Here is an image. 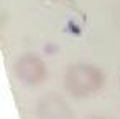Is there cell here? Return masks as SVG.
<instances>
[{
  "label": "cell",
  "instance_id": "277c9868",
  "mask_svg": "<svg viewBox=\"0 0 120 119\" xmlns=\"http://www.w3.org/2000/svg\"><path fill=\"white\" fill-rule=\"evenodd\" d=\"M51 2H56V0H51Z\"/></svg>",
  "mask_w": 120,
  "mask_h": 119
},
{
  "label": "cell",
  "instance_id": "7a4b0ae2",
  "mask_svg": "<svg viewBox=\"0 0 120 119\" xmlns=\"http://www.w3.org/2000/svg\"><path fill=\"white\" fill-rule=\"evenodd\" d=\"M13 73L22 83L28 86H38L46 79L48 68H46V63L38 55L26 53V55H22L15 61Z\"/></svg>",
  "mask_w": 120,
  "mask_h": 119
},
{
  "label": "cell",
  "instance_id": "6da1fadb",
  "mask_svg": "<svg viewBox=\"0 0 120 119\" xmlns=\"http://www.w3.org/2000/svg\"><path fill=\"white\" fill-rule=\"evenodd\" d=\"M105 76L99 66L90 63H74L63 74V86L72 98H89L102 89Z\"/></svg>",
  "mask_w": 120,
  "mask_h": 119
},
{
  "label": "cell",
  "instance_id": "3957f363",
  "mask_svg": "<svg viewBox=\"0 0 120 119\" xmlns=\"http://www.w3.org/2000/svg\"><path fill=\"white\" fill-rule=\"evenodd\" d=\"M87 119H107V117H104V116H99V114H94V116H89Z\"/></svg>",
  "mask_w": 120,
  "mask_h": 119
}]
</instances>
